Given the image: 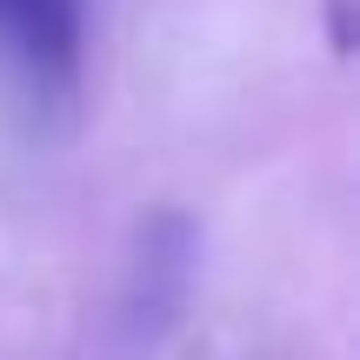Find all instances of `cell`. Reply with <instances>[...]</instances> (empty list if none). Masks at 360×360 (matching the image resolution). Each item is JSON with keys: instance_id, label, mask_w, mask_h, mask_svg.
<instances>
[{"instance_id": "6da1fadb", "label": "cell", "mask_w": 360, "mask_h": 360, "mask_svg": "<svg viewBox=\"0 0 360 360\" xmlns=\"http://www.w3.org/2000/svg\"><path fill=\"white\" fill-rule=\"evenodd\" d=\"M0 40L40 101H74L87 0H0Z\"/></svg>"}, {"instance_id": "7a4b0ae2", "label": "cell", "mask_w": 360, "mask_h": 360, "mask_svg": "<svg viewBox=\"0 0 360 360\" xmlns=\"http://www.w3.org/2000/svg\"><path fill=\"white\" fill-rule=\"evenodd\" d=\"M193 281V227L180 214H154L141 227V267H134V314L141 321H174Z\"/></svg>"}, {"instance_id": "3957f363", "label": "cell", "mask_w": 360, "mask_h": 360, "mask_svg": "<svg viewBox=\"0 0 360 360\" xmlns=\"http://www.w3.org/2000/svg\"><path fill=\"white\" fill-rule=\"evenodd\" d=\"M327 40H334L340 60H354V47H360V0H327Z\"/></svg>"}]
</instances>
